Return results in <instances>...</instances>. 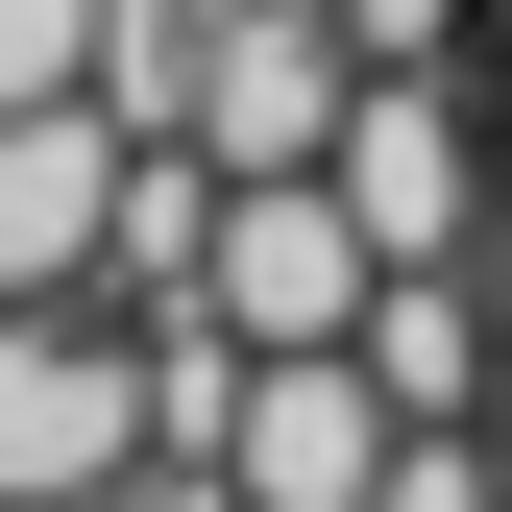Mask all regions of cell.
I'll return each mask as SVG.
<instances>
[{"label":"cell","instance_id":"9c48e42d","mask_svg":"<svg viewBox=\"0 0 512 512\" xmlns=\"http://www.w3.org/2000/svg\"><path fill=\"white\" fill-rule=\"evenodd\" d=\"M366 512H512V464H488L464 415H415V439H391V488H366Z\"/></svg>","mask_w":512,"mask_h":512},{"label":"cell","instance_id":"7a4b0ae2","mask_svg":"<svg viewBox=\"0 0 512 512\" xmlns=\"http://www.w3.org/2000/svg\"><path fill=\"white\" fill-rule=\"evenodd\" d=\"M366 196L342 171H220V244H196V317L220 342H366Z\"/></svg>","mask_w":512,"mask_h":512},{"label":"cell","instance_id":"6da1fadb","mask_svg":"<svg viewBox=\"0 0 512 512\" xmlns=\"http://www.w3.org/2000/svg\"><path fill=\"white\" fill-rule=\"evenodd\" d=\"M122 464H171V391H147V342H98L74 293H25V317H0V512H49V488H122Z\"/></svg>","mask_w":512,"mask_h":512},{"label":"cell","instance_id":"277c9868","mask_svg":"<svg viewBox=\"0 0 512 512\" xmlns=\"http://www.w3.org/2000/svg\"><path fill=\"white\" fill-rule=\"evenodd\" d=\"M342 98H366L342 0H196V122H171V147H196V171H317Z\"/></svg>","mask_w":512,"mask_h":512},{"label":"cell","instance_id":"7c38bea8","mask_svg":"<svg viewBox=\"0 0 512 512\" xmlns=\"http://www.w3.org/2000/svg\"><path fill=\"white\" fill-rule=\"evenodd\" d=\"M488 196H512V98H488Z\"/></svg>","mask_w":512,"mask_h":512},{"label":"cell","instance_id":"30bf717a","mask_svg":"<svg viewBox=\"0 0 512 512\" xmlns=\"http://www.w3.org/2000/svg\"><path fill=\"white\" fill-rule=\"evenodd\" d=\"M342 49H366V74H415V49H464V0H342Z\"/></svg>","mask_w":512,"mask_h":512},{"label":"cell","instance_id":"ba28073f","mask_svg":"<svg viewBox=\"0 0 512 512\" xmlns=\"http://www.w3.org/2000/svg\"><path fill=\"white\" fill-rule=\"evenodd\" d=\"M98 25L122 0H0V98H98Z\"/></svg>","mask_w":512,"mask_h":512},{"label":"cell","instance_id":"8992f818","mask_svg":"<svg viewBox=\"0 0 512 512\" xmlns=\"http://www.w3.org/2000/svg\"><path fill=\"white\" fill-rule=\"evenodd\" d=\"M317 171L366 196V244H391V269H415V244H488V122L439 98V49H415V74H366V98H342V147H317Z\"/></svg>","mask_w":512,"mask_h":512},{"label":"cell","instance_id":"3957f363","mask_svg":"<svg viewBox=\"0 0 512 512\" xmlns=\"http://www.w3.org/2000/svg\"><path fill=\"white\" fill-rule=\"evenodd\" d=\"M391 391H366V342H244V391H220V512H366L391 488Z\"/></svg>","mask_w":512,"mask_h":512},{"label":"cell","instance_id":"5b68a950","mask_svg":"<svg viewBox=\"0 0 512 512\" xmlns=\"http://www.w3.org/2000/svg\"><path fill=\"white\" fill-rule=\"evenodd\" d=\"M122 171H147L122 98H0V317L122 269Z\"/></svg>","mask_w":512,"mask_h":512},{"label":"cell","instance_id":"8fae6325","mask_svg":"<svg viewBox=\"0 0 512 512\" xmlns=\"http://www.w3.org/2000/svg\"><path fill=\"white\" fill-rule=\"evenodd\" d=\"M220 464H122V488H49V512H196Z\"/></svg>","mask_w":512,"mask_h":512},{"label":"cell","instance_id":"4fadbf2b","mask_svg":"<svg viewBox=\"0 0 512 512\" xmlns=\"http://www.w3.org/2000/svg\"><path fill=\"white\" fill-rule=\"evenodd\" d=\"M488 25H512V0H488Z\"/></svg>","mask_w":512,"mask_h":512},{"label":"cell","instance_id":"52a82bcc","mask_svg":"<svg viewBox=\"0 0 512 512\" xmlns=\"http://www.w3.org/2000/svg\"><path fill=\"white\" fill-rule=\"evenodd\" d=\"M366 391H391V415H488L512 391V293H464V244L366 269Z\"/></svg>","mask_w":512,"mask_h":512}]
</instances>
